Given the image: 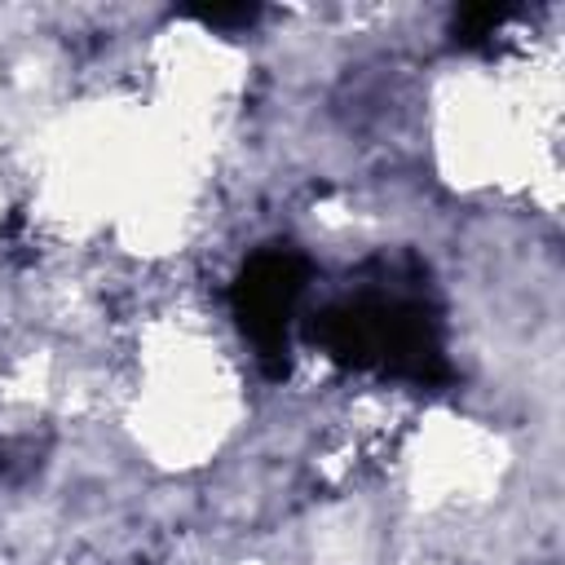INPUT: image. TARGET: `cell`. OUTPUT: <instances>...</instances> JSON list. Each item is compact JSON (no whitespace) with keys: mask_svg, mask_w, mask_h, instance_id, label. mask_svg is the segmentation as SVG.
Wrapping results in <instances>:
<instances>
[{"mask_svg":"<svg viewBox=\"0 0 565 565\" xmlns=\"http://www.w3.org/2000/svg\"><path fill=\"white\" fill-rule=\"evenodd\" d=\"M296 291H300V269L291 256H260L243 287H238V309H243V322L256 331V335H282L287 318H291V305H296Z\"/></svg>","mask_w":565,"mask_h":565,"instance_id":"6da1fadb","label":"cell"}]
</instances>
